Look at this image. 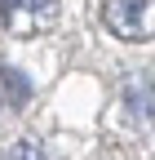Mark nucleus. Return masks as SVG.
Segmentation results:
<instances>
[{"mask_svg": "<svg viewBox=\"0 0 155 160\" xmlns=\"http://www.w3.org/2000/svg\"><path fill=\"white\" fill-rule=\"evenodd\" d=\"M151 89H155V80L151 76H138L133 85L124 89V107H133V116H151V107H155V98H151Z\"/></svg>", "mask_w": 155, "mask_h": 160, "instance_id": "obj_2", "label": "nucleus"}, {"mask_svg": "<svg viewBox=\"0 0 155 160\" xmlns=\"http://www.w3.org/2000/svg\"><path fill=\"white\" fill-rule=\"evenodd\" d=\"M0 76H5V85H9V98H13V102H18V107H22V102H27V98H31V85H27V76H22V71H18V67H5V71H0Z\"/></svg>", "mask_w": 155, "mask_h": 160, "instance_id": "obj_3", "label": "nucleus"}, {"mask_svg": "<svg viewBox=\"0 0 155 160\" xmlns=\"http://www.w3.org/2000/svg\"><path fill=\"white\" fill-rule=\"evenodd\" d=\"M0 5H5L9 18H18V13L27 18V13H49V9H53V0H0Z\"/></svg>", "mask_w": 155, "mask_h": 160, "instance_id": "obj_4", "label": "nucleus"}, {"mask_svg": "<svg viewBox=\"0 0 155 160\" xmlns=\"http://www.w3.org/2000/svg\"><path fill=\"white\" fill-rule=\"evenodd\" d=\"M102 22L120 40H151L155 36V0H106Z\"/></svg>", "mask_w": 155, "mask_h": 160, "instance_id": "obj_1", "label": "nucleus"}, {"mask_svg": "<svg viewBox=\"0 0 155 160\" xmlns=\"http://www.w3.org/2000/svg\"><path fill=\"white\" fill-rule=\"evenodd\" d=\"M9 160H45V151H40V142H31V138H22V142L13 147V156Z\"/></svg>", "mask_w": 155, "mask_h": 160, "instance_id": "obj_5", "label": "nucleus"}]
</instances>
